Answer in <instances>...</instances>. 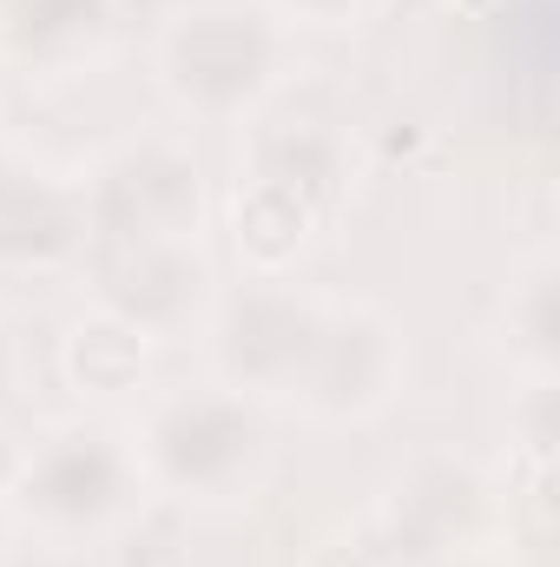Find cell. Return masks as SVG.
<instances>
[{"mask_svg":"<svg viewBox=\"0 0 560 567\" xmlns=\"http://www.w3.org/2000/svg\"><path fill=\"white\" fill-rule=\"evenodd\" d=\"M126 442L139 455L145 495L178 515L245 508L265 495V482L278 468L271 410L211 377L145 390L139 423L126 429Z\"/></svg>","mask_w":560,"mask_h":567,"instance_id":"1","label":"cell"},{"mask_svg":"<svg viewBox=\"0 0 560 567\" xmlns=\"http://www.w3.org/2000/svg\"><path fill=\"white\" fill-rule=\"evenodd\" d=\"M238 172L297 192L323 225H336V218L350 212V198H356L370 158H363V133H356L343 113H323V106H278V100H271V106L245 126Z\"/></svg>","mask_w":560,"mask_h":567,"instance_id":"9","label":"cell"},{"mask_svg":"<svg viewBox=\"0 0 560 567\" xmlns=\"http://www.w3.org/2000/svg\"><path fill=\"white\" fill-rule=\"evenodd\" d=\"M225 231H231V251H238L245 271H297V265L323 245L330 225H323L297 192L238 172L231 192H225Z\"/></svg>","mask_w":560,"mask_h":567,"instance_id":"12","label":"cell"},{"mask_svg":"<svg viewBox=\"0 0 560 567\" xmlns=\"http://www.w3.org/2000/svg\"><path fill=\"white\" fill-rule=\"evenodd\" d=\"M428 567H521V561H515V548H508V542H481V548L442 555V561H428Z\"/></svg>","mask_w":560,"mask_h":567,"instance_id":"18","label":"cell"},{"mask_svg":"<svg viewBox=\"0 0 560 567\" xmlns=\"http://www.w3.org/2000/svg\"><path fill=\"white\" fill-rule=\"evenodd\" d=\"M323 317H330V290L303 284L297 271H245L238 284H218V297L198 323L205 377L265 410L290 403Z\"/></svg>","mask_w":560,"mask_h":567,"instance_id":"4","label":"cell"},{"mask_svg":"<svg viewBox=\"0 0 560 567\" xmlns=\"http://www.w3.org/2000/svg\"><path fill=\"white\" fill-rule=\"evenodd\" d=\"M106 555H113V567H185V555H178L172 535H152V508H145L126 535L106 542Z\"/></svg>","mask_w":560,"mask_h":567,"instance_id":"16","label":"cell"},{"mask_svg":"<svg viewBox=\"0 0 560 567\" xmlns=\"http://www.w3.org/2000/svg\"><path fill=\"white\" fill-rule=\"evenodd\" d=\"M93 251L86 172L27 158L0 140V278H66Z\"/></svg>","mask_w":560,"mask_h":567,"instance_id":"8","label":"cell"},{"mask_svg":"<svg viewBox=\"0 0 560 567\" xmlns=\"http://www.w3.org/2000/svg\"><path fill=\"white\" fill-rule=\"evenodd\" d=\"M297 567H383V555L370 548L363 522H343V528L317 535V542L303 548V561H297Z\"/></svg>","mask_w":560,"mask_h":567,"instance_id":"17","label":"cell"},{"mask_svg":"<svg viewBox=\"0 0 560 567\" xmlns=\"http://www.w3.org/2000/svg\"><path fill=\"white\" fill-rule=\"evenodd\" d=\"M152 357L158 343L139 337L133 323L106 317V310H80L53 350L60 363V383L80 396V403H126V396H145L152 390Z\"/></svg>","mask_w":560,"mask_h":567,"instance_id":"13","label":"cell"},{"mask_svg":"<svg viewBox=\"0 0 560 567\" xmlns=\"http://www.w3.org/2000/svg\"><path fill=\"white\" fill-rule=\"evenodd\" d=\"M409 370H416V350L403 317H390L370 297H330V317L290 390V410L323 429H370L403 403Z\"/></svg>","mask_w":560,"mask_h":567,"instance_id":"7","label":"cell"},{"mask_svg":"<svg viewBox=\"0 0 560 567\" xmlns=\"http://www.w3.org/2000/svg\"><path fill=\"white\" fill-rule=\"evenodd\" d=\"M442 7H448L455 20H495V13H501L508 0H442Z\"/></svg>","mask_w":560,"mask_h":567,"instance_id":"19","label":"cell"},{"mask_svg":"<svg viewBox=\"0 0 560 567\" xmlns=\"http://www.w3.org/2000/svg\"><path fill=\"white\" fill-rule=\"evenodd\" d=\"M495 350L515 377H560V258L535 245L495 303Z\"/></svg>","mask_w":560,"mask_h":567,"instance_id":"14","label":"cell"},{"mask_svg":"<svg viewBox=\"0 0 560 567\" xmlns=\"http://www.w3.org/2000/svg\"><path fill=\"white\" fill-rule=\"evenodd\" d=\"M356 522H363L370 548L383 555V567H428L442 555L501 542L508 502H501V475H488L475 455L422 449L383 475L376 502Z\"/></svg>","mask_w":560,"mask_h":567,"instance_id":"5","label":"cell"},{"mask_svg":"<svg viewBox=\"0 0 560 567\" xmlns=\"http://www.w3.org/2000/svg\"><path fill=\"white\" fill-rule=\"evenodd\" d=\"M86 212L100 245H165L205 238L211 225V178L191 133L139 126L113 140L86 165Z\"/></svg>","mask_w":560,"mask_h":567,"instance_id":"6","label":"cell"},{"mask_svg":"<svg viewBox=\"0 0 560 567\" xmlns=\"http://www.w3.org/2000/svg\"><path fill=\"white\" fill-rule=\"evenodd\" d=\"M265 7L283 27H336V33H350V27H370L390 0H265Z\"/></svg>","mask_w":560,"mask_h":567,"instance_id":"15","label":"cell"},{"mask_svg":"<svg viewBox=\"0 0 560 567\" xmlns=\"http://www.w3.org/2000/svg\"><path fill=\"white\" fill-rule=\"evenodd\" d=\"M13 542H20V528H13V508H7V495H0V567L13 555Z\"/></svg>","mask_w":560,"mask_h":567,"instance_id":"20","label":"cell"},{"mask_svg":"<svg viewBox=\"0 0 560 567\" xmlns=\"http://www.w3.org/2000/svg\"><path fill=\"white\" fill-rule=\"evenodd\" d=\"M211 297H218V265H211L205 238L100 245V265H93V310L133 323L152 343L198 337Z\"/></svg>","mask_w":560,"mask_h":567,"instance_id":"10","label":"cell"},{"mask_svg":"<svg viewBox=\"0 0 560 567\" xmlns=\"http://www.w3.org/2000/svg\"><path fill=\"white\" fill-rule=\"evenodd\" d=\"M290 73L297 40L265 0H172L152 27V86L185 126H251Z\"/></svg>","mask_w":560,"mask_h":567,"instance_id":"2","label":"cell"},{"mask_svg":"<svg viewBox=\"0 0 560 567\" xmlns=\"http://www.w3.org/2000/svg\"><path fill=\"white\" fill-rule=\"evenodd\" d=\"M0 495L13 508V528L53 555L106 548L152 508L126 429L100 423V416H53L46 429H33Z\"/></svg>","mask_w":560,"mask_h":567,"instance_id":"3","label":"cell"},{"mask_svg":"<svg viewBox=\"0 0 560 567\" xmlns=\"http://www.w3.org/2000/svg\"><path fill=\"white\" fill-rule=\"evenodd\" d=\"M126 40V0H0V66L27 80H86Z\"/></svg>","mask_w":560,"mask_h":567,"instance_id":"11","label":"cell"}]
</instances>
